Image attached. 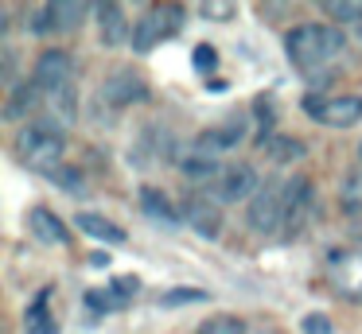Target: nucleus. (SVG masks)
Listing matches in <instances>:
<instances>
[{"mask_svg":"<svg viewBox=\"0 0 362 334\" xmlns=\"http://www.w3.org/2000/svg\"><path fill=\"white\" fill-rule=\"evenodd\" d=\"M183 222L199 233V237L214 241L226 225V214H222V202L218 198H206V194H195V198L183 202Z\"/></svg>","mask_w":362,"mask_h":334,"instance_id":"9","label":"nucleus"},{"mask_svg":"<svg viewBox=\"0 0 362 334\" xmlns=\"http://www.w3.org/2000/svg\"><path fill=\"white\" fill-rule=\"evenodd\" d=\"M312 206H315V191H312V179L304 175H292L284 183V225L281 233L284 237H300L312 222Z\"/></svg>","mask_w":362,"mask_h":334,"instance_id":"4","label":"nucleus"},{"mask_svg":"<svg viewBox=\"0 0 362 334\" xmlns=\"http://www.w3.org/2000/svg\"><path fill=\"white\" fill-rule=\"evenodd\" d=\"M28 334H59L55 318L47 315V292H40V299L28 307Z\"/></svg>","mask_w":362,"mask_h":334,"instance_id":"20","label":"nucleus"},{"mask_svg":"<svg viewBox=\"0 0 362 334\" xmlns=\"http://www.w3.org/2000/svg\"><path fill=\"white\" fill-rule=\"evenodd\" d=\"M351 233H354V237H362V214L351 217Z\"/></svg>","mask_w":362,"mask_h":334,"instance_id":"33","label":"nucleus"},{"mask_svg":"<svg viewBox=\"0 0 362 334\" xmlns=\"http://www.w3.org/2000/svg\"><path fill=\"white\" fill-rule=\"evenodd\" d=\"M180 171H183V183H191V186L218 183V179L226 175L218 160H211V155H199L195 148H187V152L180 155Z\"/></svg>","mask_w":362,"mask_h":334,"instance_id":"12","label":"nucleus"},{"mask_svg":"<svg viewBox=\"0 0 362 334\" xmlns=\"http://www.w3.org/2000/svg\"><path fill=\"white\" fill-rule=\"evenodd\" d=\"M211 295L203 292V287H172V292H164V307H183V303H206Z\"/></svg>","mask_w":362,"mask_h":334,"instance_id":"25","label":"nucleus"},{"mask_svg":"<svg viewBox=\"0 0 362 334\" xmlns=\"http://www.w3.org/2000/svg\"><path fill=\"white\" fill-rule=\"evenodd\" d=\"M35 85L43 90V97H55V93L74 90V59L71 51H43L35 59Z\"/></svg>","mask_w":362,"mask_h":334,"instance_id":"6","label":"nucleus"},{"mask_svg":"<svg viewBox=\"0 0 362 334\" xmlns=\"http://www.w3.org/2000/svg\"><path fill=\"white\" fill-rule=\"evenodd\" d=\"M339 202H343L346 217L362 214V167H354L343 175V183H339Z\"/></svg>","mask_w":362,"mask_h":334,"instance_id":"18","label":"nucleus"},{"mask_svg":"<svg viewBox=\"0 0 362 334\" xmlns=\"http://www.w3.org/2000/svg\"><path fill=\"white\" fill-rule=\"evenodd\" d=\"M16 152H20V160H24L28 167L43 171V175H55V171L63 167L66 140H63V132H59L55 124L40 121V124H28V129H20Z\"/></svg>","mask_w":362,"mask_h":334,"instance_id":"2","label":"nucleus"},{"mask_svg":"<svg viewBox=\"0 0 362 334\" xmlns=\"http://www.w3.org/2000/svg\"><path fill=\"white\" fill-rule=\"evenodd\" d=\"M98 31H102V43L105 47H125L133 43V28H129V16L121 4H98Z\"/></svg>","mask_w":362,"mask_h":334,"instance_id":"11","label":"nucleus"},{"mask_svg":"<svg viewBox=\"0 0 362 334\" xmlns=\"http://www.w3.org/2000/svg\"><path fill=\"white\" fill-rule=\"evenodd\" d=\"M47 12H51V28L55 31H74L90 16V4H82V0H55V4H47Z\"/></svg>","mask_w":362,"mask_h":334,"instance_id":"17","label":"nucleus"},{"mask_svg":"<svg viewBox=\"0 0 362 334\" xmlns=\"http://www.w3.org/2000/svg\"><path fill=\"white\" fill-rule=\"evenodd\" d=\"M265 152H269V160L276 163V167H284V163H296V160H304V152L308 148L300 144L296 136H273L265 144Z\"/></svg>","mask_w":362,"mask_h":334,"instance_id":"19","label":"nucleus"},{"mask_svg":"<svg viewBox=\"0 0 362 334\" xmlns=\"http://www.w3.org/2000/svg\"><path fill=\"white\" fill-rule=\"evenodd\" d=\"M191 59H195V70H203V74H206V70H214V62H218V51H214L211 43H199Z\"/></svg>","mask_w":362,"mask_h":334,"instance_id":"29","label":"nucleus"},{"mask_svg":"<svg viewBox=\"0 0 362 334\" xmlns=\"http://www.w3.org/2000/svg\"><path fill=\"white\" fill-rule=\"evenodd\" d=\"M90 264H98V268H105V264H110V253H94V256H90Z\"/></svg>","mask_w":362,"mask_h":334,"instance_id":"31","label":"nucleus"},{"mask_svg":"<svg viewBox=\"0 0 362 334\" xmlns=\"http://www.w3.org/2000/svg\"><path fill=\"white\" fill-rule=\"evenodd\" d=\"M206 90H211V93H222V90H226V82H222V78H214V82H206Z\"/></svg>","mask_w":362,"mask_h":334,"instance_id":"32","label":"nucleus"},{"mask_svg":"<svg viewBox=\"0 0 362 334\" xmlns=\"http://www.w3.org/2000/svg\"><path fill=\"white\" fill-rule=\"evenodd\" d=\"M358 35H362V28H358Z\"/></svg>","mask_w":362,"mask_h":334,"instance_id":"35","label":"nucleus"},{"mask_svg":"<svg viewBox=\"0 0 362 334\" xmlns=\"http://www.w3.org/2000/svg\"><path fill=\"white\" fill-rule=\"evenodd\" d=\"M261 175L250 167V163H234V167H226V175L218 179V202H230V206H250L253 198H257L261 191Z\"/></svg>","mask_w":362,"mask_h":334,"instance_id":"8","label":"nucleus"},{"mask_svg":"<svg viewBox=\"0 0 362 334\" xmlns=\"http://www.w3.org/2000/svg\"><path fill=\"white\" fill-rule=\"evenodd\" d=\"M74 225H78L86 237L102 241V245H125V229L117 222H110L105 214H94V210H78L74 214Z\"/></svg>","mask_w":362,"mask_h":334,"instance_id":"15","label":"nucleus"},{"mask_svg":"<svg viewBox=\"0 0 362 334\" xmlns=\"http://www.w3.org/2000/svg\"><path fill=\"white\" fill-rule=\"evenodd\" d=\"M28 229H32V237L40 241V245H51V249H59V245H66V225H63V217L59 214H51L47 206H35L32 214H28Z\"/></svg>","mask_w":362,"mask_h":334,"instance_id":"13","label":"nucleus"},{"mask_svg":"<svg viewBox=\"0 0 362 334\" xmlns=\"http://www.w3.org/2000/svg\"><path fill=\"white\" fill-rule=\"evenodd\" d=\"M24 28H28V35H51V12H47V4L43 8H32V12L24 16Z\"/></svg>","mask_w":362,"mask_h":334,"instance_id":"27","label":"nucleus"},{"mask_svg":"<svg viewBox=\"0 0 362 334\" xmlns=\"http://www.w3.org/2000/svg\"><path fill=\"white\" fill-rule=\"evenodd\" d=\"M304 113L312 121L327 124V129H354L362 121V97L346 93V97H320V93H308L304 97Z\"/></svg>","mask_w":362,"mask_h":334,"instance_id":"3","label":"nucleus"},{"mask_svg":"<svg viewBox=\"0 0 362 334\" xmlns=\"http://www.w3.org/2000/svg\"><path fill=\"white\" fill-rule=\"evenodd\" d=\"M51 183L63 186V191H71V194H86V179H82L78 167H59L55 175H51Z\"/></svg>","mask_w":362,"mask_h":334,"instance_id":"26","label":"nucleus"},{"mask_svg":"<svg viewBox=\"0 0 362 334\" xmlns=\"http://www.w3.org/2000/svg\"><path fill=\"white\" fill-rule=\"evenodd\" d=\"M245 222L253 225L257 233H276L284 225V186L265 183L257 191V198L245 206Z\"/></svg>","mask_w":362,"mask_h":334,"instance_id":"7","label":"nucleus"},{"mask_svg":"<svg viewBox=\"0 0 362 334\" xmlns=\"http://www.w3.org/2000/svg\"><path fill=\"white\" fill-rule=\"evenodd\" d=\"M284 51H288V62L308 78H327V70L343 59L346 51V35L335 23H300L284 35Z\"/></svg>","mask_w":362,"mask_h":334,"instance_id":"1","label":"nucleus"},{"mask_svg":"<svg viewBox=\"0 0 362 334\" xmlns=\"http://www.w3.org/2000/svg\"><path fill=\"white\" fill-rule=\"evenodd\" d=\"M125 303H129V299H121V295L113 292V287H110V292H94V287L86 292V307L94 311V315H105V311H117V307H125Z\"/></svg>","mask_w":362,"mask_h":334,"instance_id":"24","label":"nucleus"},{"mask_svg":"<svg viewBox=\"0 0 362 334\" xmlns=\"http://www.w3.org/2000/svg\"><path fill=\"white\" fill-rule=\"evenodd\" d=\"M199 334H250V326H245V318L218 311V315H211L203 326H199Z\"/></svg>","mask_w":362,"mask_h":334,"instance_id":"21","label":"nucleus"},{"mask_svg":"<svg viewBox=\"0 0 362 334\" xmlns=\"http://www.w3.org/2000/svg\"><path fill=\"white\" fill-rule=\"evenodd\" d=\"M358 167H362V144H358Z\"/></svg>","mask_w":362,"mask_h":334,"instance_id":"34","label":"nucleus"},{"mask_svg":"<svg viewBox=\"0 0 362 334\" xmlns=\"http://www.w3.org/2000/svg\"><path fill=\"white\" fill-rule=\"evenodd\" d=\"M40 101H47V97H43V90L35 85V78H28V82H12L8 101H4V117H8V121H24L28 113L40 109Z\"/></svg>","mask_w":362,"mask_h":334,"instance_id":"14","label":"nucleus"},{"mask_svg":"<svg viewBox=\"0 0 362 334\" xmlns=\"http://www.w3.org/2000/svg\"><path fill=\"white\" fill-rule=\"evenodd\" d=\"M199 12H203V16H234V4H214V0H203Z\"/></svg>","mask_w":362,"mask_h":334,"instance_id":"30","label":"nucleus"},{"mask_svg":"<svg viewBox=\"0 0 362 334\" xmlns=\"http://www.w3.org/2000/svg\"><path fill=\"white\" fill-rule=\"evenodd\" d=\"M141 210H144V217H152L160 225H175L183 217L180 210H172V202H168V194L160 186H141Z\"/></svg>","mask_w":362,"mask_h":334,"instance_id":"16","label":"nucleus"},{"mask_svg":"<svg viewBox=\"0 0 362 334\" xmlns=\"http://www.w3.org/2000/svg\"><path fill=\"white\" fill-rule=\"evenodd\" d=\"M300 330H304V334H331V318L323 315V311H312V315H304Z\"/></svg>","mask_w":362,"mask_h":334,"instance_id":"28","label":"nucleus"},{"mask_svg":"<svg viewBox=\"0 0 362 334\" xmlns=\"http://www.w3.org/2000/svg\"><path fill=\"white\" fill-rule=\"evenodd\" d=\"M180 16H183L180 8H152V12H144L133 28V51L148 54L156 43L172 39L175 31H180Z\"/></svg>","mask_w":362,"mask_h":334,"instance_id":"5","label":"nucleus"},{"mask_svg":"<svg viewBox=\"0 0 362 334\" xmlns=\"http://www.w3.org/2000/svg\"><path fill=\"white\" fill-rule=\"evenodd\" d=\"M323 12L339 23H358L362 28V0H323Z\"/></svg>","mask_w":362,"mask_h":334,"instance_id":"23","label":"nucleus"},{"mask_svg":"<svg viewBox=\"0 0 362 334\" xmlns=\"http://www.w3.org/2000/svg\"><path fill=\"white\" fill-rule=\"evenodd\" d=\"M191 148H195L199 155H211V160H218V155L226 152V148H234V144L226 140V132H222V129H206V132H199V136H195V144H191Z\"/></svg>","mask_w":362,"mask_h":334,"instance_id":"22","label":"nucleus"},{"mask_svg":"<svg viewBox=\"0 0 362 334\" xmlns=\"http://www.w3.org/2000/svg\"><path fill=\"white\" fill-rule=\"evenodd\" d=\"M102 97L110 101L113 109H129V105H136V101H148V85H144V78L133 74V70H113L102 82Z\"/></svg>","mask_w":362,"mask_h":334,"instance_id":"10","label":"nucleus"}]
</instances>
